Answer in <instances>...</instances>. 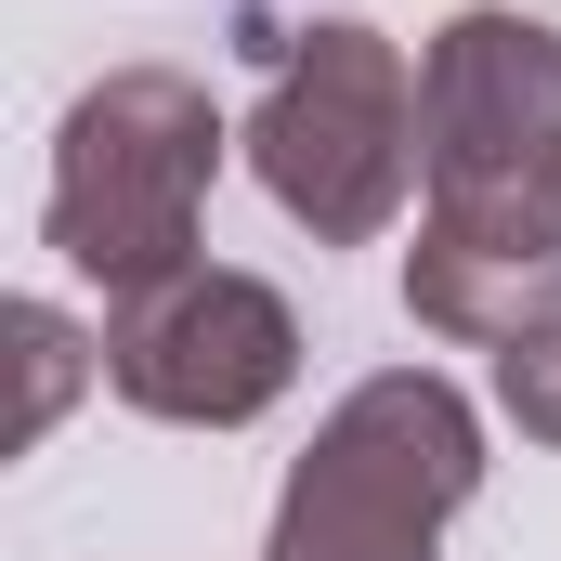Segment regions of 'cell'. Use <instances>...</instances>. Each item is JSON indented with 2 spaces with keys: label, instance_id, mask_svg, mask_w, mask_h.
I'll use <instances>...</instances> for the list:
<instances>
[{
  "label": "cell",
  "instance_id": "277c9868",
  "mask_svg": "<svg viewBox=\"0 0 561 561\" xmlns=\"http://www.w3.org/2000/svg\"><path fill=\"white\" fill-rule=\"evenodd\" d=\"M300 379V313L236 262H183V275L105 300V392L170 431H249Z\"/></svg>",
  "mask_w": 561,
  "mask_h": 561
},
{
  "label": "cell",
  "instance_id": "3957f363",
  "mask_svg": "<svg viewBox=\"0 0 561 561\" xmlns=\"http://www.w3.org/2000/svg\"><path fill=\"white\" fill-rule=\"evenodd\" d=\"M470 496H483V419H470V392L431 379V366H379L300 444L262 561H444V523Z\"/></svg>",
  "mask_w": 561,
  "mask_h": 561
},
{
  "label": "cell",
  "instance_id": "6da1fadb",
  "mask_svg": "<svg viewBox=\"0 0 561 561\" xmlns=\"http://www.w3.org/2000/svg\"><path fill=\"white\" fill-rule=\"evenodd\" d=\"M262 53V105H249V170L313 249H366L405 222V196L431 183V118H419V66L327 13V26H249Z\"/></svg>",
  "mask_w": 561,
  "mask_h": 561
},
{
  "label": "cell",
  "instance_id": "ba28073f",
  "mask_svg": "<svg viewBox=\"0 0 561 561\" xmlns=\"http://www.w3.org/2000/svg\"><path fill=\"white\" fill-rule=\"evenodd\" d=\"M496 405H510L523 444H561V313H549V327H523V340L496 353Z\"/></svg>",
  "mask_w": 561,
  "mask_h": 561
},
{
  "label": "cell",
  "instance_id": "8992f818",
  "mask_svg": "<svg viewBox=\"0 0 561 561\" xmlns=\"http://www.w3.org/2000/svg\"><path fill=\"white\" fill-rule=\"evenodd\" d=\"M419 118H431V183L561 157V26L496 13V0L444 13V39L419 53Z\"/></svg>",
  "mask_w": 561,
  "mask_h": 561
},
{
  "label": "cell",
  "instance_id": "52a82bcc",
  "mask_svg": "<svg viewBox=\"0 0 561 561\" xmlns=\"http://www.w3.org/2000/svg\"><path fill=\"white\" fill-rule=\"evenodd\" d=\"M13 366H26L13 444H39V431L79 405V379H105V327H79V313H53V300H13Z\"/></svg>",
  "mask_w": 561,
  "mask_h": 561
},
{
  "label": "cell",
  "instance_id": "7a4b0ae2",
  "mask_svg": "<svg viewBox=\"0 0 561 561\" xmlns=\"http://www.w3.org/2000/svg\"><path fill=\"white\" fill-rule=\"evenodd\" d=\"M222 183V105L183 79V66H118L66 105L53 131V196H39V236L66 275H92L105 300L183 275L196 262V209Z\"/></svg>",
  "mask_w": 561,
  "mask_h": 561
},
{
  "label": "cell",
  "instance_id": "5b68a950",
  "mask_svg": "<svg viewBox=\"0 0 561 561\" xmlns=\"http://www.w3.org/2000/svg\"><path fill=\"white\" fill-rule=\"evenodd\" d=\"M405 313L444 340H483V353L549 327L561 313V157L431 183L419 249H405Z\"/></svg>",
  "mask_w": 561,
  "mask_h": 561
}]
</instances>
